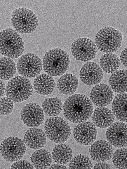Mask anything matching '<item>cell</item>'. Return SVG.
Wrapping results in <instances>:
<instances>
[{"label":"cell","mask_w":127,"mask_h":169,"mask_svg":"<svg viewBox=\"0 0 127 169\" xmlns=\"http://www.w3.org/2000/svg\"><path fill=\"white\" fill-rule=\"evenodd\" d=\"M14 102L7 97L0 98V115H7L12 111Z\"/></svg>","instance_id":"f546056e"},{"label":"cell","mask_w":127,"mask_h":169,"mask_svg":"<svg viewBox=\"0 0 127 169\" xmlns=\"http://www.w3.org/2000/svg\"><path fill=\"white\" fill-rule=\"evenodd\" d=\"M42 107L45 113L51 116H55L59 114L63 108L61 100L57 97L45 99L43 102Z\"/></svg>","instance_id":"4316f807"},{"label":"cell","mask_w":127,"mask_h":169,"mask_svg":"<svg viewBox=\"0 0 127 169\" xmlns=\"http://www.w3.org/2000/svg\"><path fill=\"white\" fill-rule=\"evenodd\" d=\"M26 150L23 141L15 136H11L4 139L0 145V153L7 161L19 160L24 156Z\"/></svg>","instance_id":"ba28073f"},{"label":"cell","mask_w":127,"mask_h":169,"mask_svg":"<svg viewBox=\"0 0 127 169\" xmlns=\"http://www.w3.org/2000/svg\"><path fill=\"white\" fill-rule=\"evenodd\" d=\"M127 94L122 93L115 96L112 104V112L121 121L127 122Z\"/></svg>","instance_id":"7402d4cb"},{"label":"cell","mask_w":127,"mask_h":169,"mask_svg":"<svg viewBox=\"0 0 127 169\" xmlns=\"http://www.w3.org/2000/svg\"><path fill=\"white\" fill-rule=\"evenodd\" d=\"M11 20L16 31L22 34L33 32L38 25V19L36 15L32 11L24 7L14 10Z\"/></svg>","instance_id":"52a82bcc"},{"label":"cell","mask_w":127,"mask_h":169,"mask_svg":"<svg viewBox=\"0 0 127 169\" xmlns=\"http://www.w3.org/2000/svg\"><path fill=\"white\" fill-rule=\"evenodd\" d=\"M71 51L76 60L85 62L93 59L98 49L93 40L85 37L75 40L71 45Z\"/></svg>","instance_id":"9c48e42d"},{"label":"cell","mask_w":127,"mask_h":169,"mask_svg":"<svg viewBox=\"0 0 127 169\" xmlns=\"http://www.w3.org/2000/svg\"><path fill=\"white\" fill-rule=\"evenodd\" d=\"M24 49V42L16 31L7 28L0 32V54L15 59L21 55Z\"/></svg>","instance_id":"3957f363"},{"label":"cell","mask_w":127,"mask_h":169,"mask_svg":"<svg viewBox=\"0 0 127 169\" xmlns=\"http://www.w3.org/2000/svg\"><path fill=\"white\" fill-rule=\"evenodd\" d=\"M30 160L34 168L46 169L51 165L52 158L49 152L42 148L34 152L31 155Z\"/></svg>","instance_id":"cb8c5ba5"},{"label":"cell","mask_w":127,"mask_h":169,"mask_svg":"<svg viewBox=\"0 0 127 169\" xmlns=\"http://www.w3.org/2000/svg\"><path fill=\"white\" fill-rule=\"evenodd\" d=\"M109 83L114 92L121 93L127 92V70H121L113 72L109 78Z\"/></svg>","instance_id":"44dd1931"},{"label":"cell","mask_w":127,"mask_h":169,"mask_svg":"<svg viewBox=\"0 0 127 169\" xmlns=\"http://www.w3.org/2000/svg\"><path fill=\"white\" fill-rule=\"evenodd\" d=\"M5 85L4 82L0 79V98L3 95L5 92Z\"/></svg>","instance_id":"836d02e7"},{"label":"cell","mask_w":127,"mask_h":169,"mask_svg":"<svg viewBox=\"0 0 127 169\" xmlns=\"http://www.w3.org/2000/svg\"><path fill=\"white\" fill-rule=\"evenodd\" d=\"M112 162L118 168L127 169V149L122 148L116 150L113 155Z\"/></svg>","instance_id":"f1b7e54d"},{"label":"cell","mask_w":127,"mask_h":169,"mask_svg":"<svg viewBox=\"0 0 127 169\" xmlns=\"http://www.w3.org/2000/svg\"><path fill=\"white\" fill-rule=\"evenodd\" d=\"M33 85L36 92L39 94L47 95L53 91L55 86L53 78L47 74L43 73L36 76Z\"/></svg>","instance_id":"d6986e66"},{"label":"cell","mask_w":127,"mask_h":169,"mask_svg":"<svg viewBox=\"0 0 127 169\" xmlns=\"http://www.w3.org/2000/svg\"><path fill=\"white\" fill-rule=\"evenodd\" d=\"M21 119L26 126L36 127L42 124L44 116L43 109L36 103H30L22 108L20 113Z\"/></svg>","instance_id":"8fae6325"},{"label":"cell","mask_w":127,"mask_h":169,"mask_svg":"<svg viewBox=\"0 0 127 169\" xmlns=\"http://www.w3.org/2000/svg\"><path fill=\"white\" fill-rule=\"evenodd\" d=\"M97 130L95 125L91 122H83L76 126L73 131V136L79 144L90 145L95 140Z\"/></svg>","instance_id":"7c38bea8"},{"label":"cell","mask_w":127,"mask_h":169,"mask_svg":"<svg viewBox=\"0 0 127 169\" xmlns=\"http://www.w3.org/2000/svg\"><path fill=\"white\" fill-rule=\"evenodd\" d=\"M42 68V63L40 58L32 53H27L22 55L17 64L18 73L27 78L37 76Z\"/></svg>","instance_id":"30bf717a"},{"label":"cell","mask_w":127,"mask_h":169,"mask_svg":"<svg viewBox=\"0 0 127 169\" xmlns=\"http://www.w3.org/2000/svg\"><path fill=\"white\" fill-rule=\"evenodd\" d=\"M122 40V34L119 30L110 26H106L97 33L95 43L98 49L101 52L112 53L120 48Z\"/></svg>","instance_id":"277c9868"},{"label":"cell","mask_w":127,"mask_h":169,"mask_svg":"<svg viewBox=\"0 0 127 169\" xmlns=\"http://www.w3.org/2000/svg\"><path fill=\"white\" fill-rule=\"evenodd\" d=\"M91 158L98 162L107 161L111 158L113 154L112 144L106 141H97L92 144L89 149Z\"/></svg>","instance_id":"2e32d148"},{"label":"cell","mask_w":127,"mask_h":169,"mask_svg":"<svg viewBox=\"0 0 127 169\" xmlns=\"http://www.w3.org/2000/svg\"><path fill=\"white\" fill-rule=\"evenodd\" d=\"M103 76L102 70L97 63L89 62L84 64L79 72L81 81L87 85H93L99 83Z\"/></svg>","instance_id":"4fadbf2b"},{"label":"cell","mask_w":127,"mask_h":169,"mask_svg":"<svg viewBox=\"0 0 127 169\" xmlns=\"http://www.w3.org/2000/svg\"><path fill=\"white\" fill-rule=\"evenodd\" d=\"M93 163L90 159L85 155H77L71 160L69 168H92Z\"/></svg>","instance_id":"83f0119b"},{"label":"cell","mask_w":127,"mask_h":169,"mask_svg":"<svg viewBox=\"0 0 127 169\" xmlns=\"http://www.w3.org/2000/svg\"><path fill=\"white\" fill-rule=\"evenodd\" d=\"M16 70V65L13 60L6 57H0V79H11L15 74Z\"/></svg>","instance_id":"484cf974"},{"label":"cell","mask_w":127,"mask_h":169,"mask_svg":"<svg viewBox=\"0 0 127 169\" xmlns=\"http://www.w3.org/2000/svg\"><path fill=\"white\" fill-rule=\"evenodd\" d=\"M94 168L110 169V165L107 163L104 162H100L95 165Z\"/></svg>","instance_id":"d6a6232c"},{"label":"cell","mask_w":127,"mask_h":169,"mask_svg":"<svg viewBox=\"0 0 127 169\" xmlns=\"http://www.w3.org/2000/svg\"><path fill=\"white\" fill-rule=\"evenodd\" d=\"M33 90L32 82L28 78L17 76L8 82L5 92L6 97L14 102L19 103L28 99L32 95Z\"/></svg>","instance_id":"5b68a950"},{"label":"cell","mask_w":127,"mask_h":169,"mask_svg":"<svg viewBox=\"0 0 127 169\" xmlns=\"http://www.w3.org/2000/svg\"><path fill=\"white\" fill-rule=\"evenodd\" d=\"M11 169L34 168L32 164L25 160H18L13 163L11 166Z\"/></svg>","instance_id":"4dcf8cb0"},{"label":"cell","mask_w":127,"mask_h":169,"mask_svg":"<svg viewBox=\"0 0 127 169\" xmlns=\"http://www.w3.org/2000/svg\"><path fill=\"white\" fill-rule=\"evenodd\" d=\"M64 114L69 121L79 124L89 119L93 108L90 99L86 95L76 94L69 97L63 107Z\"/></svg>","instance_id":"6da1fadb"},{"label":"cell","mask_w":127,"mask_h":169,"mask_svg":"<svg viewBox=\"0 0 127 169\" xmlns=\"http://www.w3.org/2000/svg\"><path fill=\"white\" fill-rule=\"evenodd\" d=\"M113 92L109 86L104 83L95 86L90 95L92 102L99 107H104L110 104L113 99Z\"/></svg>","instance_id":"9a60e30c"},{"label":"cell","mask_w":127,"mask_h":169,"mask_svg":"<svg viewBox=\"0 0 127 169\" xmlns=\"http://www.w3.org/2000/svg\"><path fill=\"white\" fill-rule=\"evenodd\" d=\"M78 85L76 77L70 73L62 75L58 80L57 86L59 91L66 95L73 94L76 91Z\"/></svg>","instance_id":"ffe728a7"},{"label":"cell","mask_w":127,"mask_h":169,"mask_svg":"<svg viewBox=\"0 0 127 169\" xmlns=\"http://www.w3.org/2000/svg\"><path fill=\"white\" fill-rule=\"evenodd\" d=\"M49 169H65L66 166L59 164H54L50 165L48 168Z\"/></svg>","instance_id":"e575fe53"},{"label":"cell","mask_w":127,"mask_h":169,"mask_svg":"<svg viewBox=\"0 0 127 169\" xmlns=\"http://www.w3.org/2000/svg\"><path fill=\"white\" fill-rule=\"evenodd\" d=\"M23 141L27 147L39 149L44 146L46 142V137L44 132L41 129L31 128L25 132Z\"/></svg>","instance_id":"e0dca14e"},{"label":"cell","mask_w":127,"mask_h":169,"mask_svg":"<svg viewBox=\"0 0 127 169\" xmlns=\"http://www.w3.org/2000/svg\"><path fill=\"white\" fill-rule=\"evenodd\" d=\"M120 59L122 64L127 67V48H125L122 51Z\"/></svg>","instance_id":"1f68e13d"},{"label":"cell","mask_w":127,"mask_h":169,"mask_svg":"<svg viewBox=\"0 0 127 169\" xmlns=\"http://www.w3.org/2000/svg\"><path fill=\"white\" fill-rule=\"evenodd\" d=\"M106 137L112 145L118 148L127 146V124L116 122L112 124L107 130Z\"/></svg>","instance_id":"5bb4252c"},{"label":"cell","mask_w":127,"mask_h":169,"mask_svg":"<svg viewBox=\"0 0 127 169\" xmlns=\"http://www.w3.org/2000/svg\"><path fill=\"white\" fill-rule=\"evenodd\" d=\"M99 64L100 67L105 72L112 73L118 69L121 62L119 58L116 54L107 53L101 56Z\"/></svg>","instance_id":"d4e9b609"},{"label":"cell","mask_w":127,"mask_h":169,"mask_svg":"<svg viewBox=\"0 0 127 169\" xmlns=\"http://www.w3.org/2000/svg\"><path fill=\"white\" fill-rule=\"evenodd\" d=\"M44 127L47 137L52 142L56 143L64 142L71 134L68 123L60 116L48 119L45 122Z\"/></svg>","instance_id":"8992f818"},{"label":"cell","mask_w":127,"mask_h":169,"mask_svg":"<svg viewBox=\"0 0 127 169\" xmlns=\"http://www.w3.org/2000/svg\"><path fill=\"white\" fill-rule=\"evenodd\" d=\"M114 119L113 112L104 107H99L95 109L92 116L93 124L97 126L102 128L109 126Z\"/></svg>","instance_id":"ac0fdd59"},{"label":"cell","mask_w":127,"mask_h":169,"mask_svg":"<svg viewBox=\"0 0 127 169\" xmlns=\"http://www.w3.org/2000/svg\"><path fill=\"white\" fill-rule=\"evenodd\" d=\"M44 70L49 75L59 76L68 69L70 59L68 54L62 49L55 48L47 52L43 57Z\"/></svg>","instance_id":"7a4b0ae2"},{"label":"cell","mask_w":127,"mask_h":169,"mask_svg":"<svg viewBox=\"0 0 127 169\" xmlns=\"http://www.w3.org/2000/svg\"><path fill=\"white\" fill-rule=\"evenodd\" d=\"M52 156L57 163L65 164L71 160L72 156V151L68 145L60 143L56 145L53 148Z\"/></svg>","instance_id":"603a6c76"}]
</instances>
